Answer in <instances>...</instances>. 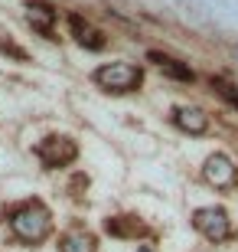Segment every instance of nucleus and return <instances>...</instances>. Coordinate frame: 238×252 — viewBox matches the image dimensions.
<instances>
[{"label": "nucleus", "mask_w": 238, "mask_h": 252, "mask_svg": "<svg viewBox=\"0 0 238 252\" xmlns=\"http://www.w3.org/2000/svg\"><path fill=\"white\" fill-rule=\"evenodd\" d=\"M170 122L183 134H192V138H199V134L209 131V115L202 112L199 105H176L173 112H170Z\"/></svg>", "instance_id": "6"}, {"label": "nucleus", "mask_w": 238, "mask_h": 252, "mask_svg": "<svg viewBox=\"0 0 238 252\" xmlns=\"http://www.w3.org/2000/svg\"><path fill=\"white\" fill-rule=\"evenodd\" d=\"M105 233L114 236V239H147L150 226L134 213H121V216H108L105 220Z\"/></svg>", "instance_id": "7"}, {"label": "nucleus", "mask_w": 238, "mask_h": 252, "mask_svg": "<svg viewBox=\"0 0 238 252\" xmlns=\"http://www.w3.org/2000/svg\"><path fill=\"white\" fill-rule=\"evenodd\" d=\"M202 180L209 184L212 190H235L238 187V167L235 160L225 154V151H215V154H209V158L202 160Z\"/></svg>", "instance_id": "5"}, {"label": "nucleus", "mask_w": 238, "mask_h": 252, "mask_svg": "<svg viewBox=\"0 0 238 252\" xmlns=\"http://www.w3.org/2000/svg\"><path fill=\"white\" fill-rule=\"evenodd\" d=\"M59 252H98V239L85 226H69L59 236Z\"/></svg>", "instance_id": "10"}, {"label": "nucleus", "mask_w": 238, "mask_h": 252, "mask_svg": "<svg viewBox=\"0 0 238 252\" xmlns=\"http://www.w3.org/2000/svg\"><path fill=\"white\" fill-rule=\"evenodd\" d=\"M10 226L13 236L26 246H43L53 233V210H49L39 196H26L23 203L10 210Z\"/></svg>", "instance_id": "1"}, {"label": "nucleus", "mask_w": 238, "mask_h": 252, "mask_svg": "<svg viewBox=\"0 0 238 252\" xmlns=\"http://www.w3.org/2000/svg\"><path fill=\"white\" fill-rule=\"evenodd\" d=\"M92 82L108 95H131L144 85V69L137 63H105L92 72Z\"/></svg>", "instance_id": "2"}, {"label": "nucleus", "mask_w": 238, "mask_h": 252, "mask_svg": "<svg viewBox=\"0 0 238 252\" xmlns=\"http://www.w3.org/2000/svg\"><path fill=\"white\" fill-rule=\"evenodd\" d=\"M33 154L39 158V164L46 170H62V167H72V160L79 158V141L69 138V134H49L33 148Z\"/></svg>", "instance_id": "4"}, {"label": "nucleus", "mask_w": 238, "mask_h": 252, "mask_svg": "<svg viewBox=\"0 0 238 252\" xmlns=\"http://www.w3.org/2000/svg\"><path fill=\"white\" fill-rule=\"evenodd\" d=\"M69 30H72V39L82 49H105V46H108L105 33H101L98 27H92L82 13H69Z\"/></svg>", "instance_id": "8"}, {"label": "nucleus", "mask_w": 238, "mask_h": 252, "mask_svg": "<svg viewBox=\"0 0 238 252\" xmlns=\"http://www.w3.org/2000/svg\"><path fill=\"white\" fill-rule=\"evenodd\" d=\"M26 23L36 33H46L49 39H55L53 36V27H55V10L49 7V3H29L26 7Z\"/></svg>", "instance_id": "11"}, {"label": "nucleus", "mask_w": 238, "mask_h": 252, "mask_svg": "<svg viewBox=\"0 0 238 252\" xmlns=\"http://www.w3.org/2000/svg\"><path fill=\"white\" fill-rule=\"evenodd\" d=\"M209 85L219 92V98H225V102L232 105V108H238V85L235 82H229V79H222V75H212L209 79Z\"/></svg>", "instance_id": "12"}, {"label": "nucleus", "mask_w": 238, "mask_h": 252, "mask_svg": "<svg viewBox=\"0 0 238 252\" xmlns=\"http://www.w3.org/2000/svg\"><path fill=\"white\" fill-rule=\"evenodd\" d=\"M140 252H154V246H140Z\"/></svg>", "instance_id": "13"}, {"label": "nucleus", "mask_w": 238, "mask_h": 252, "mask_svg": "<svg viewBox=\"0 0 238 252\" xmlns=\"http://www.w3.org/2000/svg\"><path fill=\"white\" fill-rule=\"evenodd\" d=\"M192 229L202 236V239H209V243H229L235 229H232V216L225 206H199V210H192Z\"/></svg>", "instance_id": "3"}, {"label": "nucleus", "mask_w": 238, "mask_h": 252, "mask_svg": "<svg viewBox=\"0 0 238 252\" xmlns=\"http://www.w3.org/2000/svg\"><path fill=\"white\" fill-rule=\"evenodd\" d=\"M147 59H150V63H154L163 75L176 79V82H196V72H192V69L183 63V59L166 56V53H160V49H150V53H147Z\"/></svg>", "instance_id": "9"}]
</instances>
